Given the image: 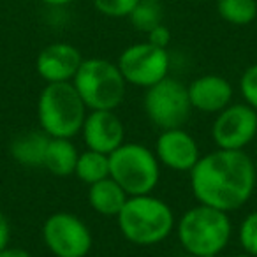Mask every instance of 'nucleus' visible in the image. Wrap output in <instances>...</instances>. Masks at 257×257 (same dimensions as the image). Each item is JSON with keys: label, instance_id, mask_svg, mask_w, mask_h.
I'll list each match as a JSON object with an SVG mask.
<instances>
[{"label": "nucleus", "instance_id": "dca6fc26", "mask_svg": "<svg viewBox=\"0 0 257 257\" xmlns=\"http://www.w3.org/2000/svg\"><path fill=\"white\" fill-rule=\"evenodd\" d=\"M128 196L111 176L88 187V203L93 211L104 217H118Z\"/></svg>", "mask_w": 257, "mask_h": 257}, {"label": "nucleus", "instance_id": "bb28decb", "mask_svg": "<svg viewBox=\"0 0 257 257\" xmlns=\"http://www.w3.org/2000/svg\"><path fill=\"white\" fill-rule=\"evenodd\" d=\"M41 2L50 4V6H67V4H71V2H74V0H41Z\"/></svg>", "mask_w": 257, "mask_h": 257}, {"label": "nucleus", "instance_id": "5701e85b", "mask_svg": "<svg viewBox=\"0 0 257 257\" xmlns=\"http://www.w3.org/2000/svg\"><path fill=\"white\" fill-rule=\"evenodd\" d=\"M239 90H241L243 100L257 111V64L245 69L239 78Z\"/></svg>", "mask_w": 257, "mask_h": 257}, {"label": "nucleus", "instance_id": "a878e982", "mask_svg": "<svg viewBox=\"0 0 257 257\" xmlns=\"http://www.w3.org/2000/svg\"><path fill=\"white\" fill-rule=\"evenodd\" d=\"M0 257H32V253L29 250L22 248V246H6L2 252H0Z\"/></svg>", "mask_w": 257, "mask_h": 257}, {"label": "nucleus", "instance_id": "423d86ee", "mask_svg": "<svg viewBox=\"0 0 257 257\" xmlns=\"http://www.w3.org/2000/svg\"><path fill=\"white\" fill-rule=\"evenodd\" d=\"M109 176L127 196L152 194L161 180V162L155 152L140 143H123L109 154Z\"/></svg>", "mask_w": 257, "mask_h": 257}, {"label": "nucleus", "instance_id": "f8f14e48", "mask_svg": "<svg viewBox=\"0 0 257 257\" xmlns=\"http://www.w3.org/2000/svg\"><path fill=\"white\" fill-rule=\"evenodd\" d=\"M81 134L86 148L106 155L125 143L123 123L111 109L90 111L83 121Z\"/></svg>", "mask_w": 257, "mask_h": 257}, {"label": "nucleus", "instance_id": "ddd939ff", "mask_svg": "<svg viewBox=\"0 0 257 257\" xmlns=\"http://www.w3.org/2000/svg\"><path fill=\"white\" fill-rule=\"evenodd\" d=\"M85 58L69 43H53L41 50L36 60L37 74L46 83H71Z\"/></svg>", "mask_w": 257, "mask_h": 257}, {"label": "nucleus", "instance_id": "6e6552de", "mask_svg": "<svg viewBox=\"0 0 257 257\" xmlns=\"http://www.w3.org/2000/svg\"><path fill=\"white\" fill-rule=\"evenodd\" d=\"M127 85L150 88L155 83L168 78L169 53L164 48H157L148 41L125 48L116 62Z\"/></svg>", "mask_w": 257, "mask_h": 257}, {"label": "nucleus", "instance_id": "1a4fd4ad", "mask_svg": "<svg viewBox=\"0 0 257 257\" xmlns=\"http://www.w3.org/2000/svg\"><path fill=\"white\" fill-rule=\"evenodd\" d=\"M43 239L55 257H86L93 245L88 225L69 211H58L46 218Z\"/></svg>", "mask_w": 257, "mask_h": 257}, {"label": "nucleus", "instance_id": "2eb2a0df", "mask_svg": "<svg viewBox=\"0 0 257 257\" xmlns=\"http://www.w3.org/2000/svg\"><path fill=\"white\" fill-rule=\"evenodd\" d=\"M50 136L44 131H27L11 141V157L25 168H43Z\"/></svg>", "mask_w": 257, "mask_h": 257}, {"label": "nucleus", "instance_id": "0eeeda50", "mask_svg": "<svg viewBox=\"0 0 257 257\" xmlns=\"http://www.w3.org/2000/svg\"><path fill=\"white\" fill-rule=\"evenodd\" d=\"M143 107L152 125L161 131L182 128L192 113L187 86L169 76L147 88Z\"/></svg>", "mask_w": 257, "mask_h": 257}, {"label": "nucleus", "instance_id": "aec40b11", "mask_svg": "<svg viewBox=\"0 0 257 257\" xmlns=\"http://www.w3.org/2000/svg\"><path fill=\"white\" fill-rule=\"evenodd\" d=\"M128 20L136 30L148 34L152 29L162 23V8L159 0H140Z\"/></svg>", "mask_w": 257, "mask_h": 257}, {"label": "nucleus", "instance_id": "9b49d317", "mask_svg": "<svg viewBox=\"0 0 257 257\" xmlns=\"http://www.w3.org/2000/svg\"><path fill=\"white\" fill-rule=\"evenodd\" d=\"M154 152L162 166L178 173H190L201 159L196 140L189 133H185L183 127L162 131L155 141Z\"/></svg>", "mask_w": 257, "mask_h": 257}, {"label": "nucleus", "instance_id": "39448f33", "mask_svg": "<svg viewBox=\"0 0 257 257\" xmlns=\"http://www.w3.org/2000/svg\"><path fill=\"white\" fill-rule=\"evenodd\" d=\"M72 85L90 111H114L125 97L127 81L116 64L106 58H86L79 65Z\"/></svg>", "mask_w": 257, "mask_h": 257}, {"label": "nucleus", "instance_id": "b1692460", "mask_svg": "<svg viewBox=\"0 0 257 257\" xmlns=\"http://www.w3.org/2000/svg\"><path fill=\"white\" fill-rule=\"evenodd\" d=\"M147 36H148V43L157 48H164V50H168L169 43H171V32H169V29L164 23H161V25H157L155 29H152Z\"/></svg>", "mask_w": 257, "mask_h": 257}, {"label": "nucleus", "instance_id": "9d476101", "mask_svg": "<svg viewBox=\"0 0 257 257\" xmlns=\"http://www.w3.org/2000/svg\"><path fill=\"white\" fill-rule=\"evenodd\" d=\"M257 136V111L246 102L229 104L217 113L211 138L222 150H245Z\"/></svg>", "mask_w": 257, "mask_h": 257}, {"label": "nucleus", "instance_id": "a211bd4d", "mask_svg": "<svg viewBox=\"0 0 257 257\" xmlns=\"http://www.w3.org/2000/svg\"><path fill=\"white\" fill-rule=\"evenodd\" d=\"M74 175L88 187L107 178L109 176V155L86 148V152L79 154Z\"/></svg>", "mask_w": 257, "mask_h": 257}, {"label": "nucleus", "instance_id": "f3484780", "mask_svg": "<svg viewBox=\"0 0 257 257\" xmlns=\"http://www.w3.org/2000/svg\"><path fill=\"white\" fill-rule=\"evenodd\" d=\"M78 157H79V152L76 150L74 143L71 140H65V138H50L43 168H46L51 175L65 178V176L74 175Z\"/></svg>", "mask_w": 257, "mask_h": 257}, {"label": "nucleus", "instance_id": "20e7f679", "mask_svg": "<svg viewBox=\"0 0 257 257\" xmlns=\"http://www.w3.org/2000/svg\"><path fill=\"white\" fill-rule=\"evenodd\" d=\"M88 107L71 83H48L37 100V120L41 131L50 138L72 140L81 134Z\"/></svg>", "mask_w": 257, "mask_h": 257}, {"label": "nucleus", "instance_id": "4be33fe9", "mask_svg": "<svg viewBox=\"0 0 257 257\" xmlns=\"http://www.w3.org/2000/svg\"><path fill=\"white\" fill-rule=\"evenodd\" d=\"M238 238L243 250L250 255L257 257V211H252L243 218L238 231Z\"/></svg>", "mask_w": 257, "mask_h": 257}, {"label": "nucleus", "instance_id": "6ab92c4d", "mask_svg": "<svg viewBox=\"0 0 257 257\" xmlns=\"http://www.w3.org/2000/svg\"><path fill=\"white\" fill-rule=\"evenodd\" d=\"M217 11L224 22L243 27L257 18V2L255 0H217Z\"/></svg>", "mask_w": 257, "mask_h": 257}, {"label": "nucleus", "instance_id": "393cba45", "mask_svg": "<svg viewBox=\"0 0 257 257\" xmlns=\"http://www.w3.org/2000/svg\"><path fill=\"white\" fill-rule=\"evenodd\" d=\"M9 239H11V224L8 217L0 211V252L9 245Z\"/></svg>", "mask_w": 257, "mask_h": 257}, {"label": "nucleus", "instance_id": "f257e3e1", "mask_svg": "<svg viewBox=\"0 0 257 257\" xmlns=\"http://www.w3.org/2000/svg\"><path fill=\"white\" fill-rule=\"evenodd\" d=\"M255 164L245 150L217 148L201 155L190 171V189L197 203L225 213L246 204L255 190Z\"/></svg>", "mask_w": 257, "mask_h": 257}, {"label": "nucleus", "instance_id": "7ed1b4c3", "mask_svg": "<svg viewBox=\"0 0 257 257\" xmlns=\"http://www.w3.org/2000/svg\"><path fill=\"white\" fill-rule=\"evenodd\" d=\"M232 234L229 213L197 204L176 222V236L185 252L194 257H217L227 246Z\"/></svg>", "mask_w": 257, "mask_h": 257}, {"label": "nucleus", "instance_id": "412c9836", "mask_svg": "<svg viewBox=\"0 0 257 257\" xmlns=\"http://www.w3.org/2000/svg\"><path fill=\"white\" fill-rule=\"evenodd\" d=\"M140 0H93L97 13L107 18H128Z\"/></svg>", "mask_w": 257, "mask_h": 257}, {"label": "nucleus", "instance_id": "cd10ccee", "mask_svg": "<svg viewBox=\"0 0 257 257\" xmlns=\"http://www.w3.org/2000/svg\"><path fill=\"white\" fill-rule=\"evenodd\" d=\"M232 257H253V255H250V253L243 252V253H236V255H232Z\"/></svg>", "mask_w": 257, "mask_h": 257}, {"label": "nucleus", "instance_id": "4468645a", "mask_svg": "<svg viewBox=\"0 0 257 257\" xmlns=\"http://www.w3.org/2000/svg\"><path fill=\"white\" fill-rule=\"evenodd\" d=\"M187 92L192 109L203 113H220L232 100L231 83L220 74L199 76L187 86Z\"/></svg>", "mask_w": 257, "mask_h": 257}, {"label": "nucleus", "instance_id": "f03ea898", "mask_svg": "<svg viewBox=\"0 0 257 257\" xmlns=\"http://www.w3.org/2000/svg\"><path fill=\"white\" fill-rule=\"evenodd\" d=\"M116 220L123 238L140 246L162 243L176 225L171 206L152 194L128 197Z\"/></svg>", "mask_w": 257, "mask_h": 257}]
</instances>
